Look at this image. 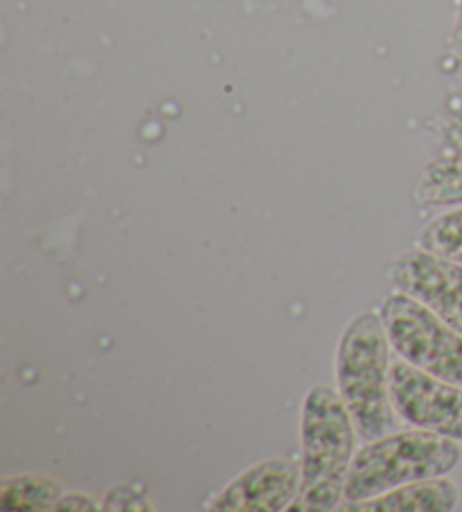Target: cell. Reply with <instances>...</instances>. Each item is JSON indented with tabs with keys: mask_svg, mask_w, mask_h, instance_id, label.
I'll use <instances>...</instances> for the list:
<instances>
[{
	"mask_svg": "<svg viewBox=\"0 0 462 512\" xmlns=\"http://www.w3.org/2000/svg\"><path fill=\"white\" fill-rule=\"evenodd\" d=\"M300 490V470L291 461H264L228 485L212 503L221 512H275L291 506Z\"/></svg>",
	"mask_w": 462,
	"mask_h": 512,
	"instance_id": "52a82bcc",
	"label": "cell"
},
{
	"mask_svg": "<svg viewBox=\"0 0 462 512\" xmlns=\"http://www.w3.org/2000/svg\"><path fill=\"white\" fill-rule=\"evenodd\" d=\"M415 201L422 206L462 203V154L440 158L426 167L415 185Z\"/></svg>",
	"mask_w": 462,
	"mask_h": 512,
	"instance_id": "9c48e42d",
	"label": "cell"
},
{
	"mask_svg": "<svg viewBox=\"0 0 462 512\" xmlns=\"http://www.w3.org/2000/svg\"><path fill=\"white\" fill-rule=\"evenodd\" d=\"M379 316L399 357L424 373L462 386V334L456 328L402 291L386 298Z\"/></svg>",
	"mask_w": 462,
	"mask_h": 512,
	"instance_id": "277c9868",
	"label": "cell"
},
{
	"mask_svg": "<svg viewBox=\"0 0 462 512\" xmlns=\"http://www.w3.org/2000/svg\"><path fill=\"white\" fill-rule=\"evenodd\" d=\"M460 461L456 438L426 429L395 431L370 440L352 458L343 499L348 503L375 499L399 485L429 481L449 474Z\"/></svg>",
	"mask_w": 462,
	"mask_h": 512,
	"instance_id": "3957f363",
	"label": "cell"
},
{
	"mask_svg": "<svg viewBox=\"0 0 462 512\" xmlns=\"http://www.w3.org/2000/svg\"><path fill=\"white\" fill-rule=\"evenodd\" d=\"M460 97H462V84H460Z\"/></svg>",
	"mask_w": 462,
	"mask_h": 512,
	"instance_id": "5bb4252c",
	"label": "cell"
},
{
	"mask_svg": "<svg viewBox=\"0 0 462 512\" xmlns=\"http://www.w3.org/2000/svg\"><path fill=\"white\" fill-rule=\"evenodd\" d=\"M449 50H451V55L462 64V0H458V16H456V25H453V32L449 39Z\"/></svg>",
	"mask_w": 462,
	"mask_h": 512,
	"instance_id": "7c38bea8",
	"label": "cell"
},
{
	"mask_svg": "<svg viewBox=\"0 0 462 512\" xmlns=\"http://www.w3.org/2000/svg\"><path fill=\"white\" fill-rule=\"evenodd\" d=\"M447 140L458 149V154H462V111L458 113L456 118L449 122L447 127Z\"/></svg>",
	"mask_w": 462,
	"mask_h": 512,
	"instance_id": "4fadbf2b",
	"label": "cell"
},
{
	"mask_svg": "<svg viewBox=\"0 0 462 512\" xmlns=\"http://www.w3.org/2000/svg\"><path fill=\"white\" fill-rule=\"evenodd\" d=\"M61 501V488L57 481L43 476H21L3 483L0 506L3 510H50Z\"/></svg>",
	"mask_w": 462,
	"mask_h": 512,
	"instance_id": "30bf717a",
	"label": "cell"
},
{
	"mask_svg": "<svg viewBox=\"0 0 462 512\" xmlns=\"http://www.w3.org/2000/svg\"><path fill=\"white\" fill-rule=\"evenodd\" d=\"M458 503V488L453 481L429 479L399 485L395 490L379 494L375 499L357 501L343 506V510L363 512H449Z\"/></svg>",
	"mask_w": 462,
	"mask_h": 512,
	"instance_id": "ba28073f",
	"label": "cell"
},
{
	"mask_svg": "<svg viewBox=\"0 0 462 512\" xmlns=\"http://www.w3.org/2000/svg\"><path fill=\"white\" fill-rule=\"evenodd\" d=\"M390 339L379 314L363 312L345 328L336 361L339 393L348 406L357 434L377 440L399 431L390 397Z\"/></svg>",
	"mask_w": 462,
	"mask_h": 512,
	"instance_id": "7a4b0ae2",
	"label": "cell"
},
{
	"mask_svg": "<svg viewBox=\"0 0 462 512\" xmlns=\"http://www.w3.org/2000/svg\"><path fill=\"white\" fill-rule=\"evenodd\" d=\"M388 276L397 291L420 300L462 334V264L420 249L399 255Z\"/></svg>",
	"mask_w": 462,
	"mask_h": 512,
	"instance_id": "8992f818",
	"label": "cell"
},
{
	"mask_svg": "<svg viewBox=\"0 0 462 512\" xmlns=\"http://www.w3.org/2000/svg\"><path fill=\"white\" fill-rule=\"evenodd\" d=\"M420 246L442 258L462 264V208L442 215L424 228Z\"/></svg>",
	"mask_w": 462,
	"mask_h": 512,
	"instance_id": "8fae6325",
	"label": "cell"
},
{
	"mask_svg": "<svg viewBox=\"0 0 462 512\" xmlns=\"http://www.w3.org/2000/svg\"><path fill=\"white\" fill-rule=\"evenodd\" d=\"M390 397L395 411L415 429L462 440V386L444 382L404 359L390 364Z\"/></svg>",
	"mask_w": 462,
	"mask_h": 512,
	"instance_id": "5b68a950",
	"label": "cell"
},
{
	"mask_svg": "<svg viewBox=\"0 0 462 512\" xmlns=\"http://www.w3.org/2000/svg\"><path fill=\"white\" fill-rule=\"evenodd\" d=\"M352 416L341 393L316 386L302 409V470L300 490L289 510H334L343 499L345 479L354 454Z\"/></svg>",
	"mask_w": 462,
	"mask_h": 512,
	"instance_id": "6da1fadb",
	"label": "cell"
}]
</instances>
